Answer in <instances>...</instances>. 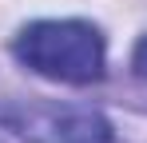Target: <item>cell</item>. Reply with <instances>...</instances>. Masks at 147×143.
<instances>
[{
  "mask_svg": "<svg viewBox=\"0 0 147 143\" xmlns=\"http://www.w3.org/2000/svg\"><path fill=\"white\" fill-rule=\"evenodd\" d=\"M16 60L56 84H96L107 64V44L88 20H36L12 40Z\"/></svg>",
  "mask_w": 147,
  "mask_h": 143,
  "instance_id": "6da1fadb",
  "label": "cell"
},
{
  "mask_svg": "<svg viewBox=\"0 0 147 143\" xmlns=\"http://www.w3.org/2000/svg\"><path fill=\"white\" fill-rule=\"evenodd\" d=\"M0 127L24 143H111V123L99 111L44 99H0Z\"/></svg>",
  "mask_w": 147,
  "mask_h": 143,
  "instance_id": "7a4b0ae2",
  "label": "cell"
},
{
  "mask_svg": "<svg viewBox=\"0 0 147 143\" xmlns=\"http://www.w3.org/2000/svg\"><path fill=\"white\" fill-rule=\"evenodd\" d=\"M131 68H135V76L139 80H147V36L135 44V56H131Z\"/></svg>",
  "mask_w": 147,
  "mask_h": 143,
  "instance_id": "3957f363",
  "label": "cell"
}]
</instances>
